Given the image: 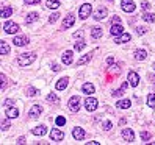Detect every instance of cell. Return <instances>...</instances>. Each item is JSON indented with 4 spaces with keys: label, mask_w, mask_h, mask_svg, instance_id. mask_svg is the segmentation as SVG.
<instances>
[{
    "label": "cell",
    "mask_w": 155,
    "mask_h": 145,
    "mask_svg": "<svg viewBox=\"0 0 155 145\" xmlns=\"http://www.w3.org/2000/svg\"><path fill=\"white\" fill-rule=\"evenodd\" d=\"M69 84V78L68 76H63L60 78V80L57 81V84H55V87H57V91H63V89H66Z\"/></svg>",
    "instance_id": "obj_11"
},
{
    "label": "cell",
    "mask_w": 155,
    "mask_h": 145,
    "mask_svg": "<svg viewBox=\"0 0 155 145\" xmlns=\"http://www.w3.org/2000/svg\"><path fill=\"white\" fill-rule=\"evenodd\" d=\"M3 30H5V33H8V35H16V33L19 31V25L14 24V22H7Z\"/></svg>",
    "instance_id": "obj_6"
},
{
    "label": "cell",
    "mask_w": 155,
    "mask_h": 145,
    "mask_svg": "<svg viewBox=\"0 0 155 145\" xmlns=\"http://www.w3.org/2000/svg\"><path fill=\"white\" fill-rule=\"evenodd\" d=\"M11 14H13V8H11V6H3L2 8V13H0L2 19H8Z\"/></svg>",
    "instance_id": "obj_25"
},
{
    "label": "cell",
    "mask_w": 155,
    "mask_h": 145,
    "mask_svg": "<svg viewBox=\"0 0 155 145\" xmlns=\"http://www.w3.org/2000/svg\"><path fill=\"white\" fill-rule=\"evenodd\" d=\"M36 94H38V91H36L35 87H31V86H30L28 89H27V95H28V97H35Z\"/></svg>",
    "instance_id": "obj_37"
},
{
    "label": "cell",
    "mask_w": 155,
    "mask_h": 145,
    "mask_svg": "<svg viewBox=\"0 0 155 145\" xmlns=\"http://www.w3.org/2000/svg\"><path fill=\"white\" fill-rule=\"evenodd\" d=\"M8 128H9V117H7V119L2 120V130L5 131V130H8Z\"/></svg>",
    "instance_id": "obj_36"
},
{
    "label": "cell",
    "mask_w": 155,
    "mask_h": 145,
    "mask_svg": "<svg viewBox=\"0 0 155 145\" xmlns=\"http://www.w3.org/2000/svg\"><path fill=\"white\" fill-rule=\"evenodd\" d=\"M50 139L53 142H60V141H63V139H64V133L61 130H52L50 131Z\"/></svg>",
    "instance_id": "obj_10"
},
{
    "label": "cell",
    "mask_w": 155,
    "mask_h": 145,
    "mask_svg": "<svg viewBox=\"0 0 155 145\" xmlns=\"http://www.w3.org/2000/svg\"><path fill=\"white\" fill-rule=\"evenodd\" d=\"M38 17H39V14H38V13H30L28 16H27V19H25V22H27V24H31V22H35V20H38Z\"/></svg>",
    "instance_id": "obj_31"
},
{
    "label": "cell",
    "mask_w": 155,
    "mask_h": 145,
    "mask_svg": "<svg viewBox=\"0 0 155 145\" xmlns=\"http://www.w3.org/2000/svg\"><path fill=\"white\" fill-rule=\"evenodd\" d=\"M143 20L152 24V22H155V14L154 13H144V14H143Z\"/></svg>",
    "instance_id": "obj_27"
},
{
    "label": "cell",
    "mask_w": 155,
    "mask_h": 145,
    "mask_svg": "<svg viewBox=\"0 0 155 145\" xmlns=\"http://www.w3.org/2000/svg\"><path fill=\"white\" fill-rule=\"evenodd\" d=\"M72 136L74 139H77V141H82V139H85V130L80 126H75L74 131H72Z\"/></svg>",
    "instance_id": "obj_13"
},
{
    "label": "cell",
    "mask_w": 155,
    "mask_h": 145,
    "mask_svg": "<svg viewBox=\"0 0 155 145\" xmlns=\"http://www.w3.org/2000/svg\"><path fill=\"white\" fill-rule=\"evenodd\" d=\"M47 8H50V9H57L60 6V0H47V5H46Z\"/></svg>",
    "instance_id": "obj_28"
},
{
    "label": "cell",
    "mask_w": 155,
    "mask_h": 145,
    "mask_svg": "<svg viewBox=\"0 0 155 145\" xmlns=\"http://www.w3.org/2000/svg\"><path fill=\"white\" fill-rule=\"evenodd\" d=\"M113 63H114V58H113V56H108V58H107V64L111 66Z\"/></svg>",
    "instance_id": "obj_46"
},
{
    "label": "cell",
    "mask_w": 155,
    "mask_h": 145,
    "mask_svg": "<svg viewBox=\"0 0 155 145\" xmlns=\"http://www.w3.org/2000/svg\"><path fill=\"white\" fill-rule=\"evenodd\" d=\"M102 35H103V30L100 28V27H94V28L91 30V36H92L94 39H99Z\"/></svg>",
    "instance_id": "obj_26"
},
{
    "label": "cell",
    "mask_w": 155,
    "mask_h": 145,
    "mask_svg": "<svg viewBox=\"0 0 155 145\" xmlns=\"http://www.w3.org/2000/svg\"><path fill=\"white\" fill-rule=\"evenodd\" d=\"M30 41H28V38L27 36H16L14 39H13V44L16 47H24V45H27Z\"/></svg>",
    "instance_id": "obj_9"
},
{
    "label": "cell",
    "mask_w": 155,
    "mask_h": 145,
    "mask_svg": "<svg viewBox=\"0 0 155 145\" xmlns=\"http://www.w3.org/2000/svg\"><path fill=\"white\" fill-rule=\"evenodd\" d=\"M97 105H99V102H97L94 97H88V98L85 100V108L90 111V113H92V111L97 109Z\"/></svg>",
    "instance_id": "obj_5"
},
{
    "label": "cell",
    "mask_w": 155,
    "mask_h": 145,
    "mask_svg": "<svg viewBox=\"0 0 155 145\" xmlns=\"http://www.w3.org/2000/svg\"><path fill=\"white\" fill-rule=\"evenodd\" d=\"M68 106H69V109L72 111V113H79L80 111V97L79 95L71 97L69 102H68Z\"/></svg>",
    "instance_id": "obj_3"
},
{
    "label": "cell",
    "mask_w": 155,
    "mask_h": 145,
    "mask_svg": "<svg viewBox=\"0 0 155 145\" xmlns=\"http://www.w3.org/2000/svg\"><path fill=\"white\" fill-rule=\"evenodd\" d=\"M110 33H111L113 36H119V35H122V33H124V28H122V25H121V24H113Z\"/></svg>",
    "instance_id": "obj_15"
},
{
    "label": "cell",
    "mask_w": 155,
    "mask_h": 145,
    "mask_svg": "<svg viewBox=\"0 0 155 145\" xmlns=\"http://www.w3.org/2000/svg\"><path fill=\"white\" fill-rule=\"evenodd\" d=\"M127 80H129L130 86L136 87L138 84H140V75L136 74V72H129V76H127Z\"/></svg>",
    "instance_id": "obj_8"
},
{
    "label": "cell",
    "mask_w": 155,
    "mask_h": 145,
    "mask_svg": "<svg viewBox=\"0 0 155 145\" xmlns=\"http://www.w3.org/2000/svg\"><path fill=\"white\" fill-rule=\"evenodd\" d=\"M86 47V44L83 42V41H80V42H75V45H74V48L77 50V52H80V50H83Z\"/></svg>",
    "instance_id": "obj_34"
},
{
    "label": "cell",
    "mask_w": 155,
    "mask_h": 145,
    "mask_svg": "<svg viewBox=\"0 0 155 145\" xmlns=\"http://www.w3.org/2000/svg\"><path fill=\"white\" fill-rule=\"evenodd\" d=\"M5 87H7V76L2 74V75H0V89L3 91Z\"/></svg>",
    "instance_id": "obj_33"
},
{
    "label": "cell",
    "mask_w": 155,
    "mask_h": 145,
    "mask_svg": "<svg viewBox=\"0 0 155 145\" xmlns=\"http://www.w3.org/2000/svg\"><path fill=\"white\" fill-rule=\"evenodd\" d=\"M91 9H92V6H91V3H83L82 6H80V9H79V17L80 19H88L91 16Z\"/></svg>",
    "instance_id": "obj_2"
},
{
    "label": "cell",
    "mask_w": 155,
    "mask_h": 145,
    "mask_svg": "<svg viewBox=\"0 0 155 145\" xmlns=\"http://www.w3.org/2000/svg\"><path fill=\"white\" fill-rule=\"evenodd\" d=\"M108 2H111V0H108Z\"/></svg>",
    "instance_id": "obj_52"
},
{
    "label": "cell",
    "mask_w": 155,
    "mask_h": 145,
    "mask_svg": "<svg viewBox=\"0 0 155 145\" xmlns=\"http://www.w3.org/2000/svg\"><path fill=\"white\" fill-rule=\"evenodd\" d=\"M33 134H35V136H44V134H46V133H47V128L46 126H44V125H41V126H36V128H33Z\"/></svg>",
    "instance_id": "obj_22"
},
{
    "label": "cell",
    "mask_w": 155,
    "mask_h": 145,
    "mask_svg": "<svg viewBox=\"0 0 155 145\" xmlns=\"http://www.w3.org/2000/svg\"><path fill=\"white\" fill-rule=\"evenodd\" d=\"M91 58H92V55H91V53L85 55V56H82V58L79 59V63H77V66H83V64H86L88 61H91Z\"/></svg>",
    "instance_id": "obj_29"
},
{
    "label": "cell",
    "mask_w": 155,
    "mask_h": 145,
    "mask_svg": "<svg viewBox=\"0 0 155 145\" xmlns=\"http://www.w3.org/2000/svg\"><path fill=\"white\" fill-rule=\"evenodd\" d=\"M151 137H152V134L149 131H141V139L143 141H149Z\"/></svg>",
    "instance_id": "obj_38"
},
{
    "label": "cell",
    "mask_w": 155,
    "mask_h": 145,
    "mask_svg": "<svg viewBox=\"0 0 155 145\" xmlns=\"http://www.w3.org/2000/svg\"><path fill=\"white\" fill-rule=\"evenodd\" d=\"M127 87H129V81L122 83V86H121L119 89H116V91H113V97H121V95H124V92L127 91Z\"/></svg>",
    "instance_id": "obj_18"
},
{
    "label": "cell",
    "mask_w": 155,
    "mask_h": 145,
    "mask_svg": "<svg viewBox=\"0 0 155 145\" xmlns=\"http://www.w3.org/2000/svg\"><path fill=\"white\" fill-rule=\"evenodd\" d=\"M83 36V31H77V33H74V38H82Z\"/></svg>",
    "instance_id": "obj_48"
},
{
    "label": "cell",
    "mask_w": 155,
    "mask_h": 145,
    "mask_svg": "<svg viewBox=\"0 0 155 145\" xmlns=\"http://www.w3.org/2000/svg\"><path fill=\"white\" fill-rule=\"evenodd\" d=\"M130 105H132V102L129 98H125V100H119V102L116 103V106H118L119 109H129Z\"/></svg>",
    "instance_id": "obj_21"
},
{
    "label": "cell",
    "mask_w": 155,
    "mask_h": 145,
    "mask_svg": "<svg viewBox=\"0 0 155 145\" xmlns=\"http://www.w3.org/2000/svg\"><path fill=\"white\" fill-rule=\"evenodd\" d=\"M41 113H42L41 105H33V106L30 108V111H28V117H31V119H38V117L41 115Z\"/></svg>",
    "instance_id": "obj_7"
},
{
    "label": "cell",
    "mask_w": 155,
    "mask_h": 145,
    "mask_svg": "<svg viewBox=\"0 0 155 145\" xmlns=\"http://www.w3.org/2000/svg\"><path fill=\"white\" fill-rule=\"evenodd\" d=\"M39 2H41V0H25V5H36Z\"/></svg>",
    "instance_id": "obj_44"
},
{
    "label": "cell",
    "mask_w": 155,
    "mask_h": 145,
    "mask_svg": "<svg viewBox=\"0 0 155 145\" xmlns=\"http://www.w3.org/2000/svg\"><path fill=\"white\" fill-rule=\"evenodd\" d=\"M132 39V36L129 35V33H122V35H119V36H116L114 39V42L116 44H124V42H129Z\"/></svg>",
    "instance_id": "obj_17"
},
{
    "label": "cell",
    "mask_w": 155,
    "mask_h": 145,
    "mask_svg": "<svg viewBox=\"0 0 155 145\" xmlns=\"http://www.w3.org/2000/svg\"><path fill=\"white\" fill-rule=\"evenodd\" d=\"M121 8H122L125 13H133L136 5H135L133 0H122V2H121Z\"/></svg>",
    "instance_id": "obj_4"
},
{
    "label": "cell",
    "mask_w": 155,
    "mask_h": 145,
    "mask_svg": "<svg viewBox=\"0 0 155 145\" xmlns=\"http://www.w3.org/2000/svg\"><path fill=\"white\" fill-rule=\"evenodd\" d=\"M113 24H121V17H119V16H114V17L111 19V25Z\"/></svg>",
    "instance_id": "obj_43"
},
{
    "label": "cell",
    "mask_w": 155,
    "mask_h": 145,
    "mask_svg": "<svg viewBox=\"0 0 155 145\" xmlns=\"http://www.w3.org/2000/svg\"><path fill=\"white\" fill-rule=\"evenodd\" d=\"M74 22H75V17H74L72 14H69L68 17L63 20V28H71V27L74 25Z\"/></svg>",
    "instance_id": "obj_20"
},
{
    "label": "cell",
    "mask_w": 155,
    "mask_h": 145,
    "mask_svg": "<svg viewBox=\"0 0 155 145\" xmlns=\"http://www.w3.org/2000/svg\"><path fill=\"white\" fill-rule=\"evenodd\" d=\"M19 115V111L13 108V106H8L7 108V117H9V119H16V117Z\"/></svg>",
    "instance_id": "obj_23"
},
{
    "label": "cell",
    "mask_w": 155,
    "mask_h": 145,
    "mask_svg": "<svg viewBox=\"0 0 155 145\" xmlns=\"http://www.w3.org/2000/svg\"><path fill=\"white\" fill-rule=\"evenodd\" d=\"M60 69H61V67H60L58 64H53V66H52V70H53V72H58Z\"/></svg>",
    "instance_id": "obj_47"
},
{
    "label": "cell",
    "mask_w": 155,
    "mask_h": 145,
    "mask_svg": "<svg viewBox=\"0 0 155 145\" xmlns=\"http://www.w3.org/2000/svg\"><path fill=\"white\" fill-rule=\"evenodd\" d=\"M147 106L155 108V94H149L147 95Z\"/></svg>",
    "instance_id": "obj_32"
},
{
    "label": "cell",
    "mask_w": 155,
    "mask_h": 145,
    "mask_svg": "<svg viewBox=\"0 0 155 145\" xmlns=\"http://www.w3.org/2000/svg\"><path fill=\"white\" fill-rule=\"evenodd\" d=\"M82 91H83V94H86V95H92V94L96 92V87H94V84H91V83H85Z\"/></svg>",
    "instance_id": "obj_16"
},
{
    "label": "cell",
    "mask_w": 155,
    "mask_h": 145,
    "mask_svg": "<svg viewBox=\"0 0 155 145\" xmlns=\"http://www.w3.org/2000/svg\"><path fill=\"white\" fill-rule=\"evenodd\" d=\"M147 58V52L146 50H136L135 52V59L136 61H144Z\"/></svg>",
    "instance_id": "obj_24"
},
{
    "label": "cell",
    "mask_w": 155,
    "mask_h": 145,
    "mask_svg": "<svg viewBox=\"0 0 155 145\" xmlns=\"http://www.w3.org/2000/svg\"><path fill=\"white\" fill-rule=\"evenodd\" d=\"M0 53L2 55H8L9 53V45L5 41H2V44H0Z\"/></svg>",
    "instance_id": "obj_30"
},
{
    "label": "cell",
    "mask_w": 155,
    "mask_h": 145,
    "mask_svg": "<svg viewBox=\"0 0 155 145\" xmlns=\"http://www.w3.org/2000/svg\"><path fill=\"white\" fill-rule=\"evenodd\" d=\"M102 126H103V130H107V131H108V130H111V126H113V125H111V122H110V120H105Z\"/></svg>",
    "instance_id": "obj_40"
},
{
    "label": "cell",
    "mask_w": 155,
    "mask_h": 145,
    "mask_svg": "<svg viewBox=\"0 0 155 145\" xmlns=\"http://www.w3.org/2000/svg\"><path fill=\"white\" fill-rule=\"evenodd\" d=\"M61 61H63V64H71L72 63V52L71 50H66V52L63 53V56H61Z\"/></svg>",
    "instance_id": "obj_19"
},
{
    "label": "cell",
    "mask_w": 155,
    "mask_h": 145,
    "mask_svg": "<svg viewBox=\"0 0 155 145\" xmlns=\"http://www.w3.org/2000/svg\"><path fill=\"white\" fill-rule=\"evenodd\" d=\"M107 14H108L107 8H99L96 13H94V19H96V20H103L105 17H107Z\"/></svg>",
    "instance_id": "obj_12"
},
{
    "label": "cell",
    "mask_w": 155,
    "mask_h": 145,
    "mask_svg": "<svg viewBox=\"0 0 155 145\" xmlns=\"http://www.w3.org/2000/svg\"><path fill=\"white\" fill-rule=\"evenodd\" d=\"M55 123H57L58 126H63V125H66V119L60 115V117H57V119H55Z\"/></svg>",
    "instance_id": "obj_35"
},
{
    "label": "cell",
    "mask_w": 155,
    "mask_h": 145,
    "mask_svg": "<svg viewBox=\"0 0 155 145\" xmlns=\"http://www.w3.org/2000/svg\"><path fill=\"white\" fill-rule=\"evenodd\" d=\"M146 30H147V28H143V27H138V28H136V33L141 36V35H144V33H146Z\"/></svg>",
    "instance_id": "obj_42"
},
{
    "label": "cell",
    "mask_w": 155,
    "mask_h": 145,
    "mask_svg": "<svg viewBox=\"0 0 155 145\" xmlns=\"http://www.w3.org/2000/svg\"><path fill=\"white\" fill-rule=\"evenodd\" d=\"M149 8H151V3H149V2H143V9L147 11Z\"/></svg>",
    "instance_id": "obj_45"
},
{
    "label": "cell",
    "mask_w": 155,
    "mask_h": 145,
    "mask_svg": "<svg viewBox=\"0 0 155 145\" xmlns=\"http://www.w3.org/2000/svg\"><path fill=\"white\" fill-rule=\"evenodd\" d=\"M88 145H99V142H96V141H91V142H86Z\"/></svg>",
    "instance_id": "obj_50"
},
{
    "label": "cell",
    "mask_w": 155,
    "mask_h": 145,
    "mask_svg": "<svg viewBox=\"0 0 155 145\" xmlns=\"http://www.w3.org/2000/svg\"><path fill=\"white\" fill-rule=\"evenodd\" d=\"M47 100H49V102H58V97L55 95V94H49V95H47Z\"/></svg>",
    "instance_id": "obj_41"
},
{
    "label": "cell",
    "mask_w": 155,
    "mask_h": 145,
    "mask_svg": "<svg viewBox=\"0 0 155 145\" xmlns=\"http://www.w3.org/2000/svg\"><path fill=\"white\" fill-rule=\"evenodd\" d=\"M58 17H60V14L58 13H53L50 17H49V22H50V24H55V22L58 20Z\"/></svg>",
    "instance_id": "obj_39"
},
{
    "label": "cell",
    "mask_w": 155,
    "mask_h": 145,
    "mask_svg": "<svg viewBox=\"0 0 155 145\" xmlns=\"http://www.w3.org/2000/svg\"><path fill=\"white\" fill-rule=\"evenodd\" d=\"M5 105H7V106H13L14 102H13V100H7V102H5Z\"/></svg>",
    "instance_id": "obj_49"
},
{
    "label": "cell",
    "mask_w": 155,
    "mask_h": 145,
    "mask_svg": "<svg viewBox=\"0 0 155 145\" xmlns=\"http://www.w3.org/2000/svg\"><path fill=\"white\" fill-rule=\"evenodd\" d=\"M122 137L125 139L127 142H133V139H135L133 130H130V128H125V130H122Z\"/></svg>",
    "instance_id": "obj_14"
},
{
    "label": "cell",
    "mask_w": 155,
    "mask_h": 145,
    "mask_svg": "<svg viewBox=\"0 0 155 145\" xmlns=\"http://www.w3.org/2000/svg\"><path fill=\"white\" fill-rule=\"evenodd\" d=\"M154 92H155V84H154Z\"/></svg>",
    "instance_id": "obj_51"
},
{
    "label": "cell",
    "mask_w": 155,
    "mask_h": 145,
    "mask_svg": "<svg viewBox=\"0 0 155 145\" xmlns=\"http://www.w3.org/2000/svg\"><path fill=\"white\" fill-rule=\"evenodd\" d=\"M35 59H36L35 53H20L17 56V64L20 67H27V66H30Z\"/></svg>",
    "instance_id": "obj_1"
}]
</instances>
